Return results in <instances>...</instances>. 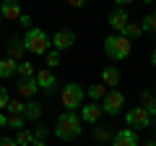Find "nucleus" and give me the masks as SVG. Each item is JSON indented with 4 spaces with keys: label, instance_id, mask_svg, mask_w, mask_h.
<instances>
[{
    "label": "nucleus",
    "instance_id": "6",
    "mask_svg": "<svg viewBox=\"0 0 156 146\" xmlns=\"http://www.w3.org/2000/svg\"><path fill=\"white\" fill-rule=\"evenodd\" d=\"M125 110V94L120 89H112L109 94H107V99L101 102V112L104 115H112V118H117V115Z\"/></svg>",
    "mask_w": 156,
    "mask_h": 146
},
{
    "label": "nucleus",
    "instance_id": "26",
    "mask_svg": "<svg viewBox=\"0 0 156 146\" xmlns=\"http://www.w3.org/2000/svg\"><path fill=\"white\" fill-rule=\"evenodd\" d=\"M34 76H37V71H34L31 63H26V60L18 63V78H34Z\"/></svg>",
    "mask_w": 156,
    "mask_h": 146
},
{
    "label": "nucleus",
    "instance_id": "15",
    "mask_svg": "<svg viewBox=\"0 0 156 146\" xmlns=\"http://www.w3.org/2000/svg\"><path fill=\"white\" fill-rule=\"evenodd\" d=\"M120 78H122V76H120V68H115V65H107L104 71H101V84H104L109 91L120 86Z\"/></svg>",
    "mask_w": 156,
    "mask_h": 146
},
{
    "label": "nucleus",
    "instance_id": "17",
    "mask_svg": "<svg viewBox=\"0 0 156 146\" xmlns=\"http://www.w3.org/2000/svg\"><path fill=\"white\" fill-rule=\"evenodd\" d=\"M13 76H18V63L11 60V57H3L0 60V78H13Z\"/></svg>",
    "mask_w": 156,
    "mask_h": 146
},
{
    "label": "nucleus",
    "instance_id": "14",
    "mask_svg": "<svg viewBox=\"0 0 156 146\" xmlns=\"http://www.w3.org/2000/svg\"><path fill=\"white\" fill-rule=\"evenodd\" d=\"M37 91H39V86H37V78H21L16 84V94L18 97H23V99H31V97H37Z\"/></svg>",
    "mask_w": 156,
    "mask_h": 146
},
{
    "label": "nucleus",
    "instance_id": "8",
    "mask_svg": "<svg viewBox=\"0 0 156 146\" xmlns=\"http://www.w3.org/2000/svg\"><path fill=\"white\" fill-rule=\"evenodd\" d=\"M37 86H39V91H44V94H57V76H55V71H50V68H42V71H37Z\"/></svg>",
    "mask_w": 156,
    "mask_h": 146
},
{
    "label": "nucleus",
    "instance_id": "33",
    "mask_svg": "<svg viewBox=\"0 0 156 146\" xmlns=\"http://www.w3.org/2000/svg\"><path fill=\"white\" fill-rule=\"evenodd\" d=\"M140 146H156V138H148V141H140Z\"/></svg>",
    "mask_w": 156,
    "mask_h": 146
},
{
    "label": "nucleus",
    "instance_id": "25",
    "mask_svg": "<svg viewBox=\"0 0 156 146\" xmlns=\"http://www.w3.org/2000/svg\"><path fill=\"white\" fill-rule=\"evenodd\" d=\"M16 144H18V146H31V144H34V133H31L29 128L18 130V133H16Z\"/></svg>",
    "mask_w": 156,
    "mask_h": 146
},
{
    "label": "nucleus",
    "instance_id": "19",
    "mask_svg": "<svg viewBox=\"0 0 156 146\" xmlns=\"http://www.w3.org/2000/svg\"><path fill=\"white\" fill-rule=\"evenodd\" d=\"M140 107H143L151 118H156V97L151 91H140Z\"/></svg>",
    "mask_w": 156,
    "mask_h": 146
},
{
    "label": "nucleus",
    "instance_id": "3",
    "mask_svg": "<svg viewBox=\"0 0 156 146\" xmlns=\"http://www.w3.org/2000/svg\"><path fill=\"white\" fill-rule=\"evenodd\" d=\"M83 99H86V89L78 81H70V84L62 86L60 91V102L65 107V112H76L78 107H83Z\"/></svg>",
    "mask_w": 156,
    "mask_h": 146
},
{
    "label": "nucleus",
    "instance_id": "1",
    "mask_svg": "<svg viewBox=\"0 0 156 146\" xmlns=\"http://www.w3.org/2000/svg\"><path fill=\"white\" fill-rule=\"evenodd\" d=\"M81 133H83V123H81V118L76 112H60L57 115L55 130H52L55 138L65 141V144H73V141L81 138Z\"/></svg>",
    "mask_w": 156,
    "mask_h": 146
},
{
    "label": "nucleus",
    "instance_id": "21",
    "mask_svg": "<svg viewBox=\"0 0 156 146\" xmlns=\"http://www.w3.org/2000/svg\"><path fill=\"white\" fill-rule=\"evenodd\" d=\"M140 29H143V31H151V34L156 37V8L148 13V16L140 18Z\"/></svg>",
    "mask_w": 156,
    "mask_h": 146
},
{
    "label": "nucleus",
    "instance_id": "31",
    "mask_svg": "<svg viewBox=\"0 0 156 146\" xmlns=\"http://www.w3.org/2000/svg\"><path fill=\"white\" fill-rule=\"evenodd\" d=\"M0 146H18L16 138H8V136H0Z\"/></svg>",
    "mask_w": 156,
    "mask_h": 146
},
{
    "label": "nucleus",
    "instance_id": "35",
    "mask_svg": "<svg viewBox=\"0 0 156 146\" xmlns=\"http://www.w3.org/2000/svg\"><path fill=\"white\" fill-rule=\"evenodd\" d=\"M31 146H47V141H34Z\"/></svg>",
    "mask_w": 156,
    "mask_h": 146
},
{
    "label": "nucleus",
    "instance_id": "23",
    "mask_svg": "<svg viewBox=\"0 0 156 146\" xmlns=\"http://www.w3.org/2000/svg\"><path fill=\"white\" fill-rule=\"evenodd\" d=\"M23 110H26V102H21V99H11L5 107L8 115H21V118H23Z\"/></svg>",
    "mask_w": 156,
    "mask_h": 146
},
{
    "label": "nucleus",
    "instance_id": "38",
    "mask_svg": "<svg viewBox=\"0 0 156 146\" xmlns=\"http://www.w3.org/2000/svg\"><path fill=\"white\" fill-rule=\"evenodd\" d=\"M0 21H3V18H0Z\"/></svg>",
    "mask_w": 156,
    "mask_h": 146
},
{
    "label": "nucleus",
    "instance_id": "9",
    "mask_svg": "<svg viewBox=\"0 0 156 146\" xmlns=\"http://www.w3.org/2000/svg\"><path fill=\"white\" fill-rule=\"evenodd\" d=\"M107 24H109V26L115 29V34H122V29H125V26L130 24V16H128V11H125V8H120V5H117L115 11L109 13Z\"/></svg>",
    "mask_w": 156,
    "mask_h": 146
},
{
    "label": "nucleus",
    "instance_id": "13",
    "mask_svg": "<svg viewBox=\"0 0 156 146\" xmlns=\"http://www.w3.org/2000/svg\"><path fill=\"white\" fill-rule=\"evenodd\" d=\"M5 52H8L5 57H11V60L21 63V60H23V55H26V47H23V37H11V39H8Z\"/></svg>",
    "mask_w": 156,
    "mask_h": 146
},
{
    "label": "nucleus",
    "instance_id": "30",
    "mask_svg": "<svg viewBox=\"0 0 156 146\" xmlns=\"http://www.w3.org/2000/svg\"><path fill=\"white\" fill-rule=\"evenodd\" d=\"M18 24H21V26H23V29L29 31V29H31V16H29V13H23V16L18 18Z\"/></svg>",
    "mask_w": 156,
    "mask_h": 146
},
{
    "label": "nucleus",
    "instance_id": "22",
    "mask_svg": "<svg viewBox=\"0 0 156 146\" xmlns=\"http://www.w3.org/2000/svg\"><path fill=\"white\" fill-rule=\"evenodd\" d=\"M140 34H143V29H140V24H135V21H130L128 26L122 29V37H125V39H130V42H133V39H138Z\"/></svg>",
    "mask_w": 156,
    "mask_h": 146
},
{
    "label": "nucleus",
    "instance_id": "34",
    "mask_svg": "<svg viewBox=\"0 0 156 146\" xmlns=\"http://www.w3.org/2000/svg\"><path fill=\"white\" fill-rule=\"evenodd\" d=\"M151 65H156V47L151 50Z\"/></svg>",
    "mask_w": 156,
    "mask_h": 146
},
{
    "label": "nucleus",
    "instance_id": "2",
    "mask_svg": "<svg viewBox=\"0 0 156 146\" xmlns=\"http://www.w3.org/2000/svg\"><path fill=\"white\" fill-rule=\"evenodd\" d=\"M23 47H26V52H31V55L44 57L47 52H50V47H52L50 34H47L44 29H39V26H31L23 34Z\"/></svg>",
    "mask_w": 156,
    "mask_h": 146
},
{
    "label": "nucleus",
    "instance_id": "16",
    "mask_svg": "<svg viewBox=\"0 0 156 146\" xmlns=\"http://www.w3.org/2000/svg\"><path fill=\"white\" fill-rule=\"evenodd\" d=\"M23 120H26V123H39V120H42V104H39V102H34V99H29L26 102V110H23Z\"/></svg>",
    "mask_w": 156,
    "mask_h": 146
},
{
    "label": "nucleus",
    "instance_id": "4",
    "mask_svg": "<svg viewBox=\"0 0 156 146\" xmlns=\"http://www.w3.org/2000/svg\"><path fill=\"white\" fill-rule=\"evenodd\" d=\"M130 47H133V42L125 39L122 34H109V37L104 39V52H107V57H112V60H117V63H122L125 57L130 55Z\"/></svg>",
    "mask_w": 156,
    "mask_h": 146
},
{
    "label": "nucleus",
    "instance_id": "5",
    "mask_svg": "<svg viewBox=\"0 0 156 146\" xmlns=\"http://www.w3.org/2000/svg\"><path fill=\"white\" fill-rule=\"evenodd\" d=\"M125 123L130 125V130H146V128H151L154 118H151L143 107L138 104V107H133V110H128V112H125Z\"/></svg>",
    "mask_w": 156,
    "mask_h": 146
},
{
    "label": "nucleus",
    "instance_id": "32",
    "mask_svg": "<svg viewBox=\"0 0 156 146\" xmlns=\"http://www.w3.org/2000/svg\"><path fill=\"white\" fill-rule=\"evenodd\" d=\"M5 125H8V115L0 112V128H5Z\"/></svg>",
    "mask_w": 156,
    "mask_h": 146
},
{
    "label": "nucleus",
    "instance_id": "20",
    "mask_svg": "<svg viewBox=\"0 0 156 146\" xmlns=\"http://www.w3.org/2000/svg\"><path fill=\"white\" fill-rule=\"evenodd\" d=\"M112 136H115V133H112L107 125H96V128H94V141H99V144H107V141L112 144Z\"/></svg>",
    "mask_w": 156,
    "mask_h": 146
},
{
    "label": "nucleus",
    "instance_id": "27",
    "mask_svg": "<svg viewBox=\"0 0 156 146\" xmlns=\"http://www.w3.org/2000/svg\"><path fill=\"white\" fill-rule=\"evenodd\" d=\"M60 63H62V60H60V52H57V50H50V52L44 55V65L50 68V71H55Z\"/></svg>",
    "mask_w": 156,
    "mask_h": 146
},
{
    "label": "nucleus",
    "instance_id": "12",
    "mask_svg": "<svg viewBox=\"0 0 156 146\" xmlns=\"http://www.w3.org/2000/svg\"><path fill=\"white\" fill-rule=\"evenodd\" d=\"M101 104H83L81 107V115H78V118H81V123H89V125H99V118H101Z\"/></svg>",
    "mask_w": 156,
    "mask_h": 146
},
{
    "label": "nucleus",
    "instance_id": "28",
    "mask_svg": "<svg viewBox=\"0 0 156 146\" xmlns=\"http://www.w3.org/2000/svg\"><path fill=\"white\" fill-rule=\"evenodd\" d=\"M34 141H47L50 138V128H47V125H42V123H34Z\"/></svg>",
    "mask_w": 156,
    "mask_h": 146
},
{
    "label": "nucleus",
    "instance_id": "10",
    "mask_svg": "<svg viewBox=\"0 0 156 146\" xmlns=\"http://www.w3.org/2000/svg\"><path fill=\"white\" fill-rule=\"evenodd\" d=\"M21 16H23V11H21V5H18L16 0H3L0 3V18L3 21H16L18 24Z\"/></svg>",
    "mask_w": 156,
    "mask_h": 146
},
{
    "label": "nucleus",
    "instance_id": "24",
    "mask_svg": "<svg viewBox=\"0 0 156 146\" xmlns=\"http://www.w3.org/2000/svg\"><path fill=\"white\" fill-rule=\"evenodd\" d=\"M26 125L29 123L21 118V115H8V125H5V128H11V130H16V133H18V130H23Z\"/></svg>",
    "mask_w": 156,
    "mask_h": 146
},
{
    "label": "nucleus",
    "instance_id": "37",
    "mask_svg": "<svg viewBox=\"0 0 156 146\" xmlns=\"http://www.w3.org/2000/svg\"><path fill=\"white\" fill-rule=\"evenodd\" d=\"M154 94H156V81H154Z\"/></svg>",
    "mask_w": 156,
    "mask_h": 146
},
{
    "label": "nucleus",
    "instance_id": "18",
    "mask_svg": "<svg viewBox=\"0 0 156 146\" xmlns=\"http://www.w3.org/2000/svg\"><path fill=\"white\" fill-rule=\"evenodd\" d=\"M86 94H89L91 99H94L96 104H99V102H104V99H107V94H109V89H107L104 84H91L89 89H86Z\"/></svg>",
    "mask_w": 156,
    "mask_h": 146
},
{
    "label": "nucleus",
    "instance_id": "11",
    "mask_svg": "<svg viewBox=\"0 0 156 146\" xmlns=\"http://www.w3.org/2000/svg\"><path fill=\"white\" fill-rule=\"evenodd\" d=\"M112 146H140V138H138L135 130L122 128V130H117V133L112 136Z\"/></svg>",
    "mask_w": 156,
    "mask_h": 146
},
{
    "label": "nucleus",
    "instance_id": "29",
    "mask_svg": "<svg viewBox=\"0 0 156 146\" xmlns=\"http://www.w3.org/2000/svg\"><path fill=\"white\" fill-rule=\"evenodd\" d=\"M8 102H11V91H8L5 86H0V112L8 107Z\"/></svg>",
    "mask_w": 156,
    "mask_h": 146
},
{
    "label": "nucleus",
    "instance_id": "7",
    "mask_svg": "<svg viewBox=\"0 0 156 146\" xmlns=\"http://www.w3.org/2000/svg\"><path fill=\"white\" fill-rule=\"evenodd\" d=\"M50 42H52V50L65 52V50H70V47L76 45V31H73V29H57L50 37Z\"/></svg>",
    "mask_w": 156,
    "mask_h": 146
},
{
    "label": "nucleus",
    "instance_id": "36",
    "mask_svg": "<svg viewBox=\"0 0 156 146\" xmlns=\"http://www.w3.org/2000/svg\"><path fill=\"white\" fill-rule=\"evenodd\" d=\"M151 128H154V138H156V118H154V123H151Z\"/></svg>",
    "mask_w": 156,
    "mask_h": 146
}]
</instances>
